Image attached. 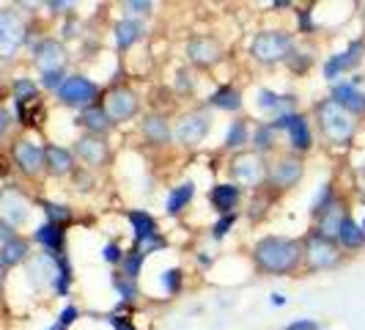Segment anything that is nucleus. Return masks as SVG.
I'll use <instances>...</instances> for the list:
<instances>
[{
	"instance_id": "nucleus-55",
	"label": "nucleus",
	"mask_w": 365,
	"mask_h": 330,
	"mask_svg": "<svg viewBox=\"0 0 365 330\" xmlns=\"http://www.w3.org/2000/svg\"><path fill=\"white\" fill-rule=\"evenodd\" d=\"M3 284H6V267L0 264V289H3Z\"/></svg>"
},
{
	"instance_id": "nucleus-30",
	"label": "nucleus",
	"mask_w": 365,
	"mask_h": 330,
	"mask_svg": "<svg viewBox=\"0 0 365 330\" xmlns=\"http://www.w3.org/2000/svg\"><path fill=\"white\" fill-rule=\"evenodd\" d=\"M335 242H338L341 248H349V251H360L365 245V231L360 229V223H354L351 218H346L341 223V229H338Z\"/></svg>"
},
{
	"instance_id": "nucleus-23",
	"label": "nucleus",
	"mask_w": 365,
	"mask_h": 330,
	"mask_svg": "<svg viewBox=\"0 0 365 330\" xmlns=\"http://www.w3.org/2000/svg\"><path fill=\"white\" fill-rule=\"evenodd\" d=\"M140 129H143L148 144H154V146H165V144H170V138H173V129L168 124V119L160 116V113L146 116V119L140 121Z\"/></svg>"
},
{
	"instance_id": "nucleus-4",
	"label": "nucleus",
	"mask_w": 365,
	"mask_h": 330,
	"mask_svg": "<svg viewBox=\"0 0 365 330\" xmlns=\"http://www.w3.org/2000/svg\"><path fill=\"white\" fill-rule=\"evenodd\" d=\"M302 259H305V264L311 267L313 273L332 270V267L341 264V248H338L335 239H327L313 231V234H308L305 245H302Z\"/></svg>"
},
{
	"instance_id": "nucleus-18",
	"label": "nucleus",
	"mask_w": 365,
	"mask_h": 330,
	"mask_svg": "<svg viewBox=\"0 0 365 330\" xmlns=\"http://www.w3.org/2000/svg\"><path fill=\"white\" fill-rule=\"evenodd\" d=\"M242 199V187L234 182H220L209 190V204L217 215H231Z\"/></svg>"
},
{
	"instance_id": "nucleus-49",
	"label": "nucleus",
	"mask_w": 365,
	"mask_h": 330,
	"mask_svg": "<svg viewBox=\"0 0 365 330\" xmlns=\"http://www.w3.org/2000/svg\"><path fill=\"white\" fill-rule=\"evenodd\" d=\"M110 325H113V330H138L129 319L118 316V314H113V316H110Z\"/></svg>"
},
{
	"instance_id": "nucleus-44",
	"label": "nucleus",
	"mask_w": 365,
	"mask_h": 330,
	"mask_svg": "<svg viewBox=\"0 0 365 330\" xmlns=\"http://www.w3.org/2000/svg\"><path fill=\"white\" fill-rule=\"evenodd\" d=\"M102 259H105L108 264H121V259H124V248H121L118 242H108V245L102 248Z\"/></svg>"
},
{
	"instance_id": "nucleus-32",
	"label": "nucleus",
	"mask_w": 365,
	"mask_h": 330,
	"mask_svg": "<svg viewBox=\"0 0 365 330\" xmlns=\"http://www.w3.org/2000/svg\"><path fill=\"white\" fill-rule=\"evenodd\" d=\"M17 116L25 127H38L41 119H44V105H41V99H31V102L17 105Z\"/></svg>"
},
{
	"instance_id": "nucleus-16",
	"label": "nucleus",
	"mask_w": 365,
	"mask_h": 330,
	"mask_svg": "<svg viewBox=\"0 0 365 330\" xmlns=\"http://www.w3.org/2000/svg\"><path fill=\"white\" fill-rule=\"evenodd\" d=\"M74 154L88 165V168H102L110 160V146L105 138L96 135H83L74 141Z\"/></svg>"
},
{
	"instance_id": "nucleus-51",
	"label": "nucleus",
	"mask_w": 365,
	"mask_h": 330,
	"mask_svg": "<svg viewBox=\"0 0 365 330\" xmlns=\"http://www.w3.org/2000/svg\"><path fill=\"white\" fill-rule=\"evenodd\" d=\"M9 124H11V113H9V110L0 108V138L6 135V129H9Z\"/></svg>"
},
{
	"instance_id": "nucleus-10",
	"label": "nucleus",
	"mask_w": 365,
	"mask_h": 330,
	"mask_svg": "<svg viewBox=\"0 0 365 330\" xmlns=\"http://www.w3.org/2000/svg\"><path fill=\"white\" fill-rule=\"evenodd\" d=\"M102 108L108 110V116H110V121H113V124H121V121H129V119H135V116H138V110H140V99H138V94L132 91V89L118 86V89H110L108 91Z\"/></svg>"
},
{
	"instance_id": "nucleus-54",
	"label": "nucleus",
	"mask_w": 365,
	"mask_h": 330,
	"mask_svg": "<svg viewBox=\"0 0 365 330\" xmlns=\"http://www.w3.org/2000/svg\"><path fill=\"white\" fill-rule=\"evenodd\" d=\"M272 6H274V9H289V6H292V3H289V0H274Z\"/></svg>"
},
{
	"instance_id": "nucleus-17",
	"label": "nucleus",
	"mask_w": 365,
	"mask_h": 330,
	"mask_svg": "<svg viewBox=\"0 0 365 330\" xmlns=\"http://www.w3.org/2000/svg\"><path fill=\"white\" fill-rule=\"evenodd\" d=\"M14 163L22 174H28V176H36L44 171V149L34 144V141H28V138H22L14 144Z\"/></svg>"
},
{
	"instance_id": "nucleus-25",
	"label": "nucleus",
	"mask_w": 365,
	"mask_h": 330,
	"mask_svg": "<svg viewBox=\"0 0 365 330\" xmlns=\"http://www.w3.org/2000/svg\"><path fill=\"white\" fill-rule=\"evenodd\" d=\"M258 108L261 110H272L274 116H283V113H294V105H297V96L294 94H277L269 91V89H258L256 94Z\"/></svg>"
},
{
	"instance_id": "nucleus-24",
	"label": "nucleus",
	"mask_w": 365,
	"mask_h": 330,
	"mask_svg": "<svg viewBox=\"0 0 365 330\" xmlns=\"http://www.w3.org/2000/svg\"><path fill=\"white\" fill-rule=\"evenodd\" d=\"M113 34H115V47H118V50H127L135 41H140V39L146 36V25H143V19L124 17L121 22H115Z\"/></svg>"
},
{
	"instance_id": "nucleus-13",
	"label": "nucleus",
	"mask_w": 365,
	"mask_h": 330,
	"mask_svg": "<svg viewBox=\"0 0 365 330\" xmlns=\"http://www.w3.org/2000/svg\"><path fill=\"white\" fill-rule=\"evenodd\" d=\"M0 218L6 220L11 229L25 226L28 218H31V204H28V199L19 190H14V187L0 190Z\"/></svg>"
},
{
	"instance_id": "nucleus-35",
	"label": "nucleus",
	"mask_w": 365,
	"mask_h": 330,
	"mask_svg": "<svg viewBox=\"0 0 365 330\" xmlns=\"http://www.w3.org/2000/svg\"><path fill=\"white\" fill-rule=\"evenodd\" d=\"M245 144H250V129H247V121H234L228 127V135H225V149H242Z\"/></svg>"
},
{
	"instance_id": "nucleus-58",
	"label": "nucleus",
	"mask_w": 365,
	"mask_h": 330,
	"mask_svg": "<svg viewBox=\"0 0 365 330\" xmlns=\"http://www.w3.org/2000/svg\"><path fill=\"white\" fill-rule=\"evenodd\" d=\"M363 17H365V9H363Z\"/></svg>"
},
{
	"instance_id": "nucleus-41",
	"label": "nucleus",
	"mask_w": 365,
	"mask_h": 330,
	"mask_svg": "<svg viewBox=\"0 0 365 330\" xmlns=\"http://www.w3.org/2000/svg\"><path fill=\"white\" fill-rule=\"evenodd\" d=\"M182 270L179 267H170V270H165L163 273V284H165V289L170 294H179V289H182Z\"/></svg>"
},
{
	"instance_id": "nucleus-15",
	"label": "nucleus",
	"mask_w": 365,
	"mask_h": 330,
	"mask_svg": "<svg viewBox=\"0 0 365 330\" xmlns=\"http://www.w3.org/2000/svg\"><path fill=\"white\" fill-rule=\"evenodd\" d=\"M360 74H354L351 80H344V83H335L332 86V96L344 110H349L351 116H360L365 113V91H360Z\"/></svg>"
},
{
	"instance_id": "nucleus-50",
	"label": "nucleus",
	"mask_w": 365,
	"mask_h": 330,
	"mask_svg": "<svg viewBox=\"0 0 365 330\" xmlns=\"http://www.w3.org/2000/svg\"><path fill=\"white\" fill-rule=\"evenodd\" d=\"M14 237H17V231H14V229H11L6 220L0 218V245H6L9 239H14Z\"/></svg>"
},
{
	"instance_id": "nucleus-57",
	"label": "nucleus",
	"mask_w": 365,
	"mask_h": 330,
	"mask_svg": "<svg viewBox=\"0 0 365 330\" xmlns=\"http://www.w3.org/2000/svg\"><path fill=\"white\" fill-rule=\"evenodd\" d=\"M360 229H363V231H365V218H363V223H360Z\"/></svg>"
},
{
	"instance_id": "nucleus-46",
	"label": "nucleus",
	"mask_w": 365,
	"mask_h": 330,
	"mask_svg": "<svg viewBox=\"0 0 365 330\" xmlns=\"http://www.w3.org/2000/svg\"><path fill=\"white\" fill-rule=\"evenodd\" d=\"M74 319H80V311H77L74 306H66L63 311L58 314V325H61V328H66V330L74 325Z\"/></svg>"
},
{
	"instance_id": "nucleus-5",
	"label": "nucleus",
	"mask_w": 365,
	"mask_h": 330,
	"mask_svg": "<svg viewBox=\"0 0 365 330\" xmlns=\"http://www.w3.org/2000/svg\"><path fill=\"white\" fill-rule=\"evenodd\" d=\"M55 94H58V99H61L63 105L86 110V108H91V105H96V99H99L102 89H99L93 80L83 77V74H69Z\"/></svg>"
},
{
	"instance_id": "nucleus-36",
	"label": "nucleus",
	"mask_w": 365,
	"mask_h": 330,
	"mask_svg": "<svg viewBox=\"0 0 365 330\" xmlns=\"http://www.w3.org/2000/svg\"><path fill=\"white\" fill-rule=\"evenodd\" d=\"M44 215H47V223H53V226H66V223H72V209L69 206H63V204H55V201H44Z\"/></svg>"
},
{
	"instance_id": "nucleus-3",
	"label": "nucleus",
	"mask_w": 365,
	"mask_h": 330,
	"mask_svg": "<svg viewBox=\"0 0 365 330\" xmlns=\"http://www.w3.org/2000/svg\"><path fill=\"white\" fill-rule=\"evenodd\" d=\"M294 36L292 34H286V31H264V34H258L253 39V44H250V55L256 58L258 64H267V66H272V64H283V61H289V55L294 53Z\"/></svg>"
},
{
	"instance_id": "nucleus-27",
	"label": "nucleus",
	"mask_w": 365,
	"mask_h": 330,
	"mask_svg": "<svg viewBox=\"0 0 365 330\" xmlns=\"http://www.w3.org/2000/svg\"><path fill=\"white\" fill-rule=\"evenodd\" d=\"M289 132V144H292L294 154H302V151H308L313 146V135H311V127H308V119L302 116V113H297L292 121V127L286 129Z\"/></svg>"
},
{
	"instance_id": "nucleus-19",
	"label": "nucleus",
	"mask_w": 365,
	"mask_h": 330,
	"mask_svg": "<svg viewBox=\"0 0 365 330\" xmlns=\"http://www.w3.org/2000/svg\"><path fill=\"white\" fill-rule=\"evenodd\" d=\"M346 218H349L346 204L335 199V201L329 204L327 209H324V212L316 218V229H313V231H316V234H322V237H327V239H335V237H338L341 223H344Z\"/></svg>"
},
{
	"instance_id": "nucleus-52",
	"label": "nucleus",
	"mask_w": 365,
	"mask_h": 330,
	"mask_svg": "<svg viewBox=\"0 0 365 330\" xmlns=\"http://www.w3.org/2000/svg\"><path fill=\"white\" fill-rule=\"evenodd\" d=\"M269 303H272V306H286V297H283V294L274 292L272 297H269Z\"/></svg>"
},
{
	"instance_id": "nucleus-43",
	"label": "nucleus",
	"mask_w": 365,
	"mask_h": 330,
	"mask_svg": "<svg viewBox=\"0 0 365 330\" xmlns=\"http://www.w3.org/2000/svg\"><path fill=\"white\" fill-rule=\"evenodd\" d=\"M151 3H143V0H129L124 3V11L129 14V19H138V17H148L151 14Z\"/></svg>"
},
{
	"instance_id": "nucleus-21",
	"label": "nucleus",
	"mask_w": 365,
	"mask_h": 330,
	"mask_svg": "<svg viewBox=\"0 0 365 330\" xmlns=\"http://www.w3.org/2000/svg\"><path fill=\"white\" fill-rule=\"evenodd\" d=\"M44 171L53 174V176H66L74 171V157L69 149L58 146V144H50L44 146Z\"/></svg>"
},
{
	"instance_id": "nucleus-56",
	"label": "nucleus",
	"mask_w": 365,
	"mask_h": 330,
	"mask_svg": "<svg viewBox=\"0 0 365 330\" xmlns=\"http://www.w3.org/2000/svg\"><path fill=\"white\" fill-rule=\"evenodd\" d=\"M47 330H66V328H61V325H58V322H55L53 328H47Z\"/></svg>"
},
{
	"instance_id": "nucleus-38",
	"label": "nucleus",
	"mask_w": 365,
	"mask_h": 330,
	"mask_svg": "<svg viewBox=\"0 0 365 330\" xmlns=\"http://www.w3.org/2000/svg\"><path fill=\"white\" fill-rule=\"evenodd\" d=\"M332 201H335V187H332V182H324L319 187V193H316V199L311 204V218H319Z\"/></svg>"
},
{
	"instance_id": "nucleus-22",
	"label": "nucleus",
	"mask_w": 365,
	"mask_h": 330,
	"mask_svg": "<svg viewBox=\"0 0 365 330\" xmlns=\"http://www.w3.org/2000/svg\"><path fill=\"white\" fill-rule=\"evenodd\" d=\"M34 239L44 251H50V254H66V231H63V226L41 223L34 231Z\"/></svg>"
},
{
	"instance_id": "nucleus-6",
	"label": "nucleus",
	"mask_w": 365,
	"mask_h": 330,
	"mask_svg": "<svg viewBox=\"0 0 365 330\" xmlns=\"http://www.w3.org/2000/svg\"><path fill=\"white\" fill-rule=\"evenodd\" d=\"M305 176V165L299 160V154H280L277 160L267 163V182L269 187H277V190H292L297 184L302 182Z\"/></svg>"
},
{
	"instance_id": "nucleus-45",
	"label": "nucleus",
	"mask_w": 365,
	"mask_h": 330,
	"mask_svg": "<svg viewBox=\"0 0 365 330\" xmlns=\"http://www.w3.org/2000/svg\"><path fill=\"white\" fill-rule=\"evenodd\" d=\"M63 80H66V72H50V74H41V86H44V89H50V91H58Z\"/></svg>"
},
{
	"instance_id": "nucleus-53",
	"label": "nucleus",
	"mask_w": 365,
	"mask_h": 330,
	"mask_svg": "<svg viewBox=\"0 0 365 330\" xmlns=\"http://www.w3.org/2000/svg\"><path fill=\"white\" fill-rule=\"evenodd\" d=\"M53 11H58V9H72V3H47Z\"/></svg>"
},
{
	"instance_id": "nucleus-7",
	"label": "nucleus",
	"mask_w": 365,
	"mask_h": 330,
	"mask_svg": "<svg viewBox=\"0 0 365 330\" xmlns=\"http://www.w3.org/2000/svg\"><path fill=\"white\" fill-rule=\"evenodd\" d=\"M234 184H245V187H264L267 182V160L256 154V151H247V154H237L231 165H228Z\"/></svg>"
},
{
	"instance_id": "nucleus-8",
	"label": "nucleus",
	"mask_w": 365,
	"mask_h": 330,
	"mask_svg": "<svg viewBox=\"0 0 365 330\" xmlns=\"http://www.w3.org/2000/svg\"><path fill=\"white\" fill-rule=\"evenodd\" d=\"M28 28L17 11L0 9V58H14L25 44Z\"/></svg>"
},
{
	"instance_id": "nucleus-31",
	"label": "nucleus",
	"mask_w": 365,
	"mask_h": 330,
	"mask_svg": "<svg viewBox=\"0 0 365 330\" xmlns=\"http://www.w3.org/2000/svg\"><path fill=\"white\" fill-rule=\"evenodd\" d=\"M209 105L217 110H239L242 108V91L234 86H220L217 91L209 96Z\"/></svg>"
},
{
	"instance_id": "nucleus-9",
	"label": "nucleus",
	"mask_w": 365,
	"mask_h": 330,
	"mask_svg": "<svg viewBox=\"0 0 365 330\" xmlns=\"http://www.w3.org/2000/svg\"><path fill=\"white\" fill-rule=\"evenodd\" d=\"M209 129H212V116L206 113V110H190V113H184L182 119H179V124H176V141L182 144V146H198L203 144V138L209 135Z\"/></svg>"
},
{
	"instance_id": "nucleus-1",
	"label": "nucleus",
	"mask_w": 365,
	"mask_h": 330,
	"mask_svg": "<svg viewBox=\"0 0 365 330\" xmlns=\"http://www.w3.org/2000/svg\"><path fill=\"white\" fill-rule=\"evenodd\" d=\"M253 261L261 273H294L302 261V242L292 237H264L253 245Z\"/></svg>"
},
{
	"instance_id": "nucleus-29",
	"label": "nucleus",
	"mask_w": 365,
	"mask_h": 330,
	"mask_svg": "<svg viewBox=\"0 0 365 330\" xmlns=\"http://www.w3.org/2000/svg\"><path fill=\"white\" fill-rule=\"evenodd\" d=\"M195 199V182H182L179 187H173L165 199V212L168 215H179L184 206H190V201Z\"/></svg>"
},
{
	"instance_id": "nucleus-28",
	"label": "nucleus",
	"mask_w": 365,
	"mask_h": 330,
	"mask_svg": "<svg viewBox=\"0 0 365 330\" xmlns=\"http://www.w3.org/2000/svg\"><path fill=\"white\" fill-rule=\"evenodd\" d=\"M127 218H129V223H132V231H135V242H138V245H140V242H146V239L160 237L157 220L151 218L148 212H143V209H132Z\"/></svg>"
},
{
	"instance_id": "nucleus-11",
	"label": "nucleus",
	"mask_w": 365,
	"mask_h": 330,
	"mask_svg": "<svg viewBox=\"0 0 365 330\" xmlns=\"http://www.w3.org/2000/svg\"><path fill=\"white\" fill-rule=\"evenodd\" d=\"M66 47L58 41V39H41L36 47H34V64L38 66L41 74L50 72H63L66 69Z\"/></svg>"
},
{
	"instance_id": "nucleus-2",
	"label": "nucleus",
	"mask_w": 365,
	"mask_h": 330,
	"mask_svg": "<svg viewBox=\"0 0 365 330\" xmlns=\"http://www.w3.org/2000/svg\"><path fill=\"white\" fill-rule=\"evenodd\" d=\"M316 121H319V129L324 132V138L329 144H338V146L349 144L354 138V132H357L354 116L341 108L335 99H322L316 105Z\"/></svg>"
},
{
	"instance_id": "nucleus-37",
	"label": "nucleus",
	"mask_w": 365,
	"mask_h": 330,
	"mask_svg": "<svg viewBox=\"0 0 365 330\" xmlns=\"http://www.w3.org/2000/svg\"><path fill=\"white\" fill-rule=\"evenodd\" d=\"M11 91H14V102H17V105H22V102H31V99H38V86L34 83V80H28V77H19V80H14Z\"/></svg>"
},
{
	"instance_id": "nucleus-42",
	"label": "nucleus",
	"mask_w": 365,
	"mask_h": 330,
	"mask_svg": "<svg viewBox=\"0 0 365 330\" xmlns=\"http://www.w3.org/2000/svg\"><path fill=\"white\" fill-rule=\"evenodd\" d=\"M234 223H237V212H231V215H220V220L212 226V237L222 239L231 229H234Z\"/></svg>"
},
{
	"instance_id": "nucleus-47",
	"label": "nucleus",
	"mask_w": 365,
	"mask_h": 330,
	"mask_svg": "<svg viewBox=\"0 0 365 330\" xmlns=\"http://www.w3.org/2000/svg\"><path fill=\"white\" fill-rule=\"evenodd\" d=\"M311 14H313L311 9H299V11H297V22H299V31H302V34H311V31H316Z\"/></svg>"
},
{
	"instance_id": "nucleus-33",
	"label": "nucleus",
	"mask_w": 365,
	"mask_h": 330,
	"mask_svg": "<svg viewBox=\"0 0 365 330\" xmlns=\"http://www.w3.org/2000/svg\"><path fill=\"white\" fill-rule=\"evenodd\" d=\"M250 141H253V146H256V154L264 157V154H269L274 149V144H277V132H274L269 124H258Z\"/></svg>"
},
{
	"instance_id": "nucleus-14",
	"label": "nucleus",
	"mask_w": 365,
	"mask_h": 330,
	"mask_svg": "<svg viewBox=\"0 0 365 330\" xmlns=\"http://www.w3.org/2000/svg\"><path fill=\"white\" fill-rule=\"evenodd\" d=\"M187 58L201 69H212L222 58V47H220L217 39L212 36H192L187 41Z\"/></svg>"
},
{
	"instance_id": "nucleus-39",
	"label": "nucleus",
	"mask_w": 365,
	"mask_h": 330,
	"mask_svg": "<svg viewBox=\"0 0 365 330\" xmlns=\"http://www.w3.org/2000/svg\"><path fill=\"white\" fill-rule=\"evenodd\" d=\"M113 286H115V292H118V297L124 300V303H132L135 297H138V281H129V278H124L121 273L113 275Z\"/></svg>"
},
{
	"instance_id": "nucleus-20",
	"label": "nucleus",
	"mask_w": 365,
	"mask_h": 330,
	"mask_svg": "<svg viewBox=\"0 0 365 330\" xmlns=\"http://www.w3.org/2000/svg\"><path fill=\"white\" fill-rule=\"evenodd\" d=\"M77 124L86 129L88 135H96V138H105L110 129H113L108 110L102 108V105H91V108L80 110L77 113Z\"/></svg>"
},
{
	"instance_id": "nucleus-40",
	"label": "nucleus",
	"mask_w": 365,
	"mask_h": 330,
	"mask_svg": "<svg viewBox=\"0 0 365 330\" xmlns=\"http://www.w3.org/2000/svg\"><path fill=\"white\" fill-rule=\"evenodd\" d=\"M289 66H292V72H308L311 69V64H313V55L311 53H299L297 47H294V53L289 55V61H286Z\"/></svg>"
},
{
	"instance_id": "nucleus-26",
	"label": "nucleus",
	"mask_w": 365,
	"mask_h": 330,
	"mask_svg": "<svg viewBox=\"0 0 365 330\" xmlns=\"http://www.w3.org/2000/svg\"><path fill=\"white\" fill-rule=\"evenodd\" d=\"M31 259V245H28V239L22 237H14L9 239L6 245H0V264L9 270V267H17L22 261H28Z\"/></svg>"
},
{
	"instance_id": "nucleus-34",
	"label": "nucleus",
	"mask_w": 365,
	"mask_h": 330,
	"mask_svg": "<svg viewBox=\"0 0 365 330\" xmlns=\"http://www.w3.org/2000/svg\"><path fill=\"white\" fill-rule=\"evenodd\" d=\"M143 261H146V256L140 254V248H132V251H124V259H121V270H124V278H129V281H138V275H140V270H143Z\"/></svg>"
},
{
	"instance_id": "nucleus-48",
	"label": "nucleus",
	"mask_w": 365,
	"mask_h": 330,
	"mask_svg": "<svg viewBox=\"0 0 365 330\" xmlns=\"http://www.w3.org/2000/svg\"><path fill=\"white\" fill-rule=\"evenodd\" d=\"M283 330H322L313 319H294L292 325H286Z\"/></svg>"
},
{
	"instance_id": "nucleus-12",
	"label": "nucleus",
	"mask_w": 365,
	"mask_h": 330,
	"mask_svg": "<svg viewBox=\"0 0 365 330\" xmlns=\"http://www.w3.org/2000/svg\"><path fill=\"white\" fill-rule=\"evenodd\" d=\"M363 55H365V41L363 39H354L344 53L329 55L327 61H324V80L335 83L344 72L357 69V66H360V61H363Z\"/></svg>"
}]
</instances>
